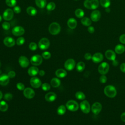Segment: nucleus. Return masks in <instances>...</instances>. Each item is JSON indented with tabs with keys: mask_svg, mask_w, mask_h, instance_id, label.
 I'll use <instances>...</instances> for the list:
<instances>
[{
	"mask_svg": "<svg viewBox=\"0 0 125 125\" xmlns=\"http://www.w3.org/2000/svg\"><path fill=\"white\" fill-rule=\"evenodd\" d=\"M0 66H1V62H0Z\"/></svg>",
	"mask_w": 125,
	"mask_h": 125,
	"instance_id": "58",
	"label": "nucleus"
},
{
	"mask_svg": "<svg viewBox=\"0 0 125 125\" xmlns=\"http://www.w3.org/2000/svg\"><path fill=\"white\" fill-rule=\"evenodd\" d=\"M118 63H119V62H118L117 60H114L112 61V64H113V65L115 66H117L118 65Z\"/></svg>",
	"mask_w": 125,
	"mask_h": 125,
	"instance_id": "54",
	"label": "nucleus"
},
{
	"mask_svg": "<svg viewBox=\"0 0 125 125\" xmlns=\"http://www.w3.org/2000/svg\"><path fill=\"white\" fill-rule=\"evenodd\" d=\"M17 88L20 90H24L25 89L24 85L21 83H18L16 85Z\"/></svg>",
	"mask_w": 125,
	"mask_h": 125,
	"instance_id": "43",
	"label": "nucleus"
},
{
	"mask_svg": "<svg viewBox=\"0 0 125 125\" xmlns=\"http://www.w3.org/2000/svg\"><path fill=\"white\" fill-rule=\"evenodd\" d=\"M66 107L71 111H76L79 108V104L76 101L71 100L67 102Z\"/></svg>",
	"mask_w": 125,
	"mask_h": 125,
	"instance_id": "4",
	"label": "nucleus"
},
{
	"mask_svg": "<svg viewBox=\"0 0 125 125\" xmlns=\"http://www.w3.org/2000/svg\"><path fill=\"white\" fill-rule=\"evenodd\" d=\"M87 30L89 33L92 34L95 32V28L92 26H89L87 28Z\"/></svg>",
	"mask_w": 125,
	"mask_h": 125,
	"instance_id": "49",
	"label": "nucleus"
},
{
	"mask_svg": "<svg viewBox=\"0 0 125 125\" xmlns=\"http://www.w3.org/2000/svg\"><path fill=\"white\" fill-rule=\"evenodd\" d=\"M104 94L109 98H114L117 95V90L116 88L111 85L106 86L104 88Z\"/></svg>",
	"mask_w": 125,
	"mask_h": 125,
	"instance_id": "1",
	"label": "nucleus"
},
{
	"mask_svg": "<svg viewBox=\"0 0 125 125\" xmlns=\"http://www.w3.org/2000/svg\"><path fill=\"white\" fill-rule=\"evenodd\" d=\"M29 48L31 50H36L37 49V44L35 42H32L29 44Z\"/></svg>",
	"mask_w": 125,
	"mask_h": 125,
	"instance_id": "39",
	"label": "nucleus"
},
{
	"mask_svg": "<svg viewBox=\"0 0 125 125\" xmlns=\"http://www.w3.org/2000/svg\"><path fill=\"white\" fill-rule=\"evenodd\" d=\"M7 75L9 77V78H13L15 77L16 73L14 71H10L8 72Z\"/></svg>",
	"mask_w": 125,
	"mask_h": 125,
	"instance_id": "48",
	"label": "nucleus"
},
{
	"mask_svg": "<svg viewBox=\"0 0 125 125\" xmlns=\"http://www.w3.org/2000/svg\"><path fill=\"white\" fill-rule=\"evenodd\" d=\"M39 69L37 67L32 66L28 69V74L30 76H35L39 73Z\"/></svg>",
	"mask_w": 125,
	"mask_h": 125,
	"instance_id": "23",
	"label": "nucleus"
},
{
	"mask_svg": "<svg viewBox=\"0 0 125 125\" xmlns=\"http://www.w3.org/2000/svg\"><path fill=\"white\" fill-rule=\"evenodd\" d=\"M125 51V47L122 44H118L115 47V53L118 54H122Z\"/></svg>",
	"mask_w": 125,
	"mask_h": 125,
	"instance_id": "26",
	"label": "nucleus"
},
{
	"mask_svg": "<svg viewBox=\"0 0 125 125\" xmlns=\"http://www.w3.org/2000/svg\"><path fill=\"white\" fill-rule=\"evenodd\" d=\"M76 65V62L74 60L72 59H69L67 60L64 63V67L67 70L70 71L73 70Z\"/></svg>",
	"mask_w": 125,
	"mask_h": 125,
	"instance_id": "11",
	"label": "nucleus"
},
{
	"mask_svg": "<svg viewBox=\"0 0 125 125\" xmlns=\"http://www.w3.org/2000/svg\"><path fill=\"white\" fill-rule=\"evenodd\" d=\"M76 98L80 100H83L85 99V94L82 91H77L75 94Z\"/></svg>",
	"mask_w": 125,
	"mask_h": 125,
	"instance_id": "34",
	"label": "nucleus"
},
{
	"mask_svg": "<svg viewBox=\"0 0 125 125\" xmlns=\"http://www.w3.org/2000/svg\"><path fill=\"white\" fill-rule=\"evenodd\" d=\"M75 14L77 18H82L84 15V12L83 9L81 8H78L75 10Z\"/></svg>",
	"mask_w": 125,
	"mask_h": 125,
	"instance_id": "31",
	"label": "nucleus"
},
{
	"mask_svg": "<svg viewBox=\"0 0 125 125\" xmlns=\"http://www.w3.org/2000/svg\"><path fill=\"white\" fill-rule=\"evenodd\" d=\"M6 4L9 7H14L17 4L16 0H5Z\"/></svg>",
	"mask_w": 125,
	"mask_h": 125,
	"instance_id": "37",
	"label": "nucleus"
},
{
	"mask_svg": "<svg viewBox=\"0 0 125 125\" xmlns=\"http://www.w3.org/2000/svg\"><path fill=\"white\" fill-rule=\"evenodd\" d=\"M14 17V11L11 8L5 9L3 13L2 17L4 20L10 21Z\"/></svg>",
	"mask_w": 125,
	"mask_h": 125,
	"instance_id": "9",
	"label": "nucleus"
},
{
	"mask_svg": "<svg viewBox=\"0 0 125 125\" xmlns=\"http://www.w3.org/2000/svg\"><path fill=\"white\" fill-rule=\"evenodd\" d=\"M109 69V65L106 62H103L98 66V72L102 75L106 74Z\"/></svg>",
	"mask_w": 125,
	"mask_h": 125,
	"instance_id": "6",
	"label": "nucleus"
},
{
	"mask_svg": "<svg viewBox=\"0 0 125 125\" xmlns=\"http://www.w3.org/2000/svg\"><path fill=\"white\" fill-rule=\"evenodd\" d=\"M50 46L49 40L46 38H42L39 42L38 46L42 50H46Z\"/></svg>",
	"mask_w": 125,
	"mask_h": 125,
	"instance_id": "5",
	"label": "nucleus"
},
{
	"mask_svg": "<svg viewBox=\"0 0 125 125\" xmlns=\"http://www.w3.org/2000/svg\"><path fill=\"white\" fill-rule=\"evenodd\" d=\"M48 31L51 35H56L60 32L61 26L57 22H52L50 23L48 27Z\"/></svg>",
	"mask_w": 125,
	"mask_h": 125,
	"instance_id": "2",
	"label": "nucleus"
},
{
	"mask_svg": "<svg viewBox=\"0 0 125 125\" xmlns=\"http://www.w3.org/2000/svg\"><path fill=\"white\" fill-rule=\"evenodd\" d=\"M56 76L60 78H63L67 75V72L63 69H58L55 72Z\"/></svg>",
	"mask_w": 125,
	"mask_h": 125,
	"instance_id": "24",
	"label": "nucleus"
},
{
	"mask_svg": "<svg viewBox=\"0 0 125 125\" xmlns=\"http://www.w3.org/2000/svg\"><path fill=\"white\" fill-rule=\"evenodd\" d=\"M105 57L109 60L113 61L116 59V53L112 50L108 49L105 52Z\"/></svg>",
	"mask_w": 125,
	"mask_h": 125,
	"instance_id": "19",
	"label": "nucleus"
},
{
	"mask_svg": "<svg viewBox=\"0 0 125 125\" xmlns=\"http://www.w3.org/2000/svg\"></svg>",
	"mask_w": 125,
	"mask_h": 125,
	"instance_id": "59",
	"label": "nucleus"
},
{
	"mask_svg": "<svg viewBox=\"0 0 125 125\" xmlns=\"http://www.w3.org/2000/svg\"><path fill=\"white\" fill-rule=\"evenodd\" d=\"M56 7V4L53 2H49L46 5V9L48 11H51L55 9Z\"/></svg>",
	"mask_w": 125,
	"mask_h": 125,
	"instance_id": "36",
	"label": "nucleus"
},
{
	"mask_svg": "<svg viewBox=\"0 0 125 125\" xmlns=\"http://www.w3.org/2000/svg\"><path fill=\"white\" fill-rule=\"evenodd\" d=\"M12 33L15 36H21L24 34L25 30L22 26H16L12 29Z\"/></svg>",
	"mask_w": 125,
	"mask_h": 125,
	"instance_id": "10",
	"label": "nucleus"
},
{
	"mask_svg": "<svg viewBox=\"0 0 125 125\" xmlns=\"http://www.w3.org/2000/svg\"><path fill=\"white\" fill-rule=\"evenodd\" d=\"M100 3L101 5L104 8H107L110 5V0H100Z\"/></svg>",
	"mask_w": 125,
	"mask_h": 125,
	"instance_id": "35",
	"label": "nucleus"
},
{
	"mask_svg": "<svg viewBox=\"0 0 125 125\" xmlns=\"http://www.w3.org/2000/svg\"><path fill=\"white\" fill-rule=\"evenodd\" d=\"M36 5L40 8H43L46 5V0H35Z\"/></svg>",
	"mask_w": 125,
	"mask_h": 125,
	"instance_id": "29",
	"label": "nucleus"
},
{
	"mask_svg": "<svg viewBox=\"0 0 125 125\" xmlns=\"http://www.w3.org/2000/svg\"><path fill=\"white\" fill-rule=\"evenodd\" d=\"M81 23L83 25L86 26H89L91 24L92 21L91 20L87 17H83L82 18L81 20Z\"/></svg>",
	"mask_w": 125,
	"mask_h": 125,
	"instance_id": "28",
	"label": "nucleus"
},
{
	"mask_svg": "<svg viewBox=\"0 0 125 125\" xmlns=\"http://www.w3.org/2000/svg\"><path fill=\"white\" fill-rule=\"evenodd\" d=\"M2 27L5 30H8L10 27V24L8 22H4L2 24Z\"/></svg>",
	"mask_w": 125,
	"mask_h": 125,
	"instance_id": "41",
	"label": "nucleus"
},
{
	"mask_svg": "<svg viewBox=\"0 0 125 125\" xmlns=\"http://www.w3.org/2000/svg\"><path fill=\"white\" fill-rule=\"evenodd\" d=\"M23 95L27 99H32L35 96V92L31 88H26L23 90Z\"/></svg>",
	"mask_w": 125,
	"mask_h": 125,
	"instance_id": "17",
	"label": "nucleus"
},
{
	"mask_svg": "<svg viewBox=\"0 0 125 125\" xmlns=\"http://www.w3.org/2000/svg\"><path fill=\"white\" fill-rule=\"evenodd\" d=\"M104 57L102 53L98 52L95 53L92 56V62L94 63H98L100 62H101L103 60Z\"/></svg>",
	"mask_w": 125,
	"mask_h": 125,
	"instance_id": "18",
	"label": "nucleus"
},
{
	"mask_svg": "<svg viewBox=\"0 0 125 125\" xmlns=\"http://www.w3.org/2000/svg\"><path fill=\"white\" fill-rule=\"evenodd\" d=\"M27 13L31 16H34L37 13V11L36 9L33 6H28L26 9Z\"/></svg>",
	"mask_w": 125,
	"mask_h": 125,
	"instance_id": "25",
	"label": "nucleus"
},
{
	"mask_svg": "<svg viewBox=\"0 0 125 125\" xmlns=\"http://www.w3.org/2000/svg\"><path fill=\"white\" fill-rule=\"evenodd\" d=\"M39 74L41 76H43L45 75V71L43 70H41L39 71Z\"/></svg>",
	"mask_w": 125,
	"mask_h": 125,
	"instance_id": "53",
	"label": "nucleus"
},
{
	"mask_svg": "<svg viewBox=\"0 0 125 125\" xmlns=\"http://www.w3.org/2000/svg\"><path fill=\"white\" fill-rule=\"evenodd\" d=\"M120 70L122 72L125 73V63H123L120 65Z\"/></svg>",
	"mask_w": 125,
	"mask_h": 125,
	"instance_id": "51",
	"label": "nucleus"
},
{
	"mask_svg": "<svg viewBox=\"0 0 125 125\" xmlns=\"http://www.w3.org/2000/svg\"><path fill=\"white\" fill-rule=\"evenodd\" d=\"M119 41L121 43L125 44V34H122L120 36Z\"/></svg>",
	"mask_w": 125,
	"mask_h": 125,
	"instance_id": "47",
	"label": "nucleus"
},
{
	"mask_svg": "<svg viewBox=\"0 0 125 125\" xmlns=\"http://www.w3.org/2000/svg\"><path fill=\"white\" fill-rule=\"evenodd\" d=\"M14 12L16 14H19L21 12V8L19 6H15L13 8Z\"/></svg>",
	"mask_w": 125,
	"mask_h": 125,
	"instance_id": "46",
	"label": "nucleus"
},
{
	"mask_svg": "<svg viewBox=\"0 0 125 125\" xmlns=\"http://www.w3.org/2000/svg\"><path fill=\"white\" fill-rule=\"evenodd\" d=\"M121 120L124 122H125V112L122 113L121 115Z\"/></svg>",
	"mask_w": 125,
	"mask_h": 125,
	"instance_id": "52",
	"label": "nucleus"
},
{
	"mask_svg": "<svg viewBox=\"0 0 125 125\" xmlns=\"http://www.w3.org/2000/svg\"><path fill=\"white\" fill-rule=\"evenodd\" d=\"M42 57L45 59H48L51 57V54L49 52L45 51L42 53Z\"/></svg>",
	"mask_w": 125,
	"mask_h": 125,
	"instance_id": "42",
	"label": "nucleus"
},
{
	"mask_svg": "<svg viewBox=\"0 0 125 125\" xmlns=\"http://www.w3.org/2000/svg\"><path fill=\"white\" fill-rule=\"evenodd\" d=\"M50 83H51V85L53 87L56 88V87H59L60 85L61 81L59 79H58L57 78H54L51 80Z\"/></svg>",
	"mask_w": 125,
	"mask_h": 125,
	"instance_id": "27",
	"label": "nucleus"
},
{
	"mask_svg": "<svg viewBox=\"0 0 125 125\" xmlns=\"http://www.w3.org/2000/svg\"><path fill=\"white\" fill-rule=\"evenodd\" d=\"M84 58L86 60H90L91 59H92L91 54L90 53H87L85 54V55H84Z\"/></svg>",
	"mask_w": 125,
	"mask_h": 125,
	"instance_id": "50",
	"label": "nucleus"
},
{
	"mask_svg": "<svg viewBox=\"0 0 125 125\" xmlns=\"http://www.w3.org/2000/svg\"><path fill=\"white\" fill-rule=\"evenodd\" d=\"M8 104L4 101L0 102V110L2 112L6 111L8 109Z\"/></svg>",
	"mask_w": 125,
	"mask_h": 125,
	"instance_id": "32",
	"label": "nucleus"
},
{
	"mask_svg": "<svg viewBox=\"0 0 125 125\" xmlns=\"http://www.w3.org/2000/svg\"><path fill=\"white\" fill-rule=\"evenodd\" d=\"M13 98V96L12 94L11 93H7L4 95V98L5 100H6V101H10Z\"/></svg>",
	"mask_w": 125,
	"mask_h": 125,
	"instance_id": "44",
	"label": "nucleus"
},
{
	"mask_svg": "<svg viewBox=\"0 0 125 125\" xmlns=\"http://www.w3.org/2000/svg\"><path fill=\"white\" fill-rule=\"evenodd\" d=\"M56 98H57V95L56 93L53 92H48L45 96V99L46 101L49 102L54 101Z\"/></svg>",
	"mask_w": 125,
	"mask_h": 125,
	"instance_id": "22",
	"label": "nucleus"
},
{
	"mask_svg": "<svg viewBox=\"0 0 125 125\" xmlns=\"http://www.w3.org/2000/svg\"><path fill=\"white\" fill-rule=\"evenodd\" d=\"M66 111L65 106L63 105H61L59 106L57 109V113L59 115H63Z\"/></svg>",
	"mask_w": 125,
	"mask_h": 125,
	"instance_id": "33",
	"label": "nucleus"
},
{
	"mask_svg": "<svg viewBox=\"0 0 125 125\" xmlns=\"http://www.w3.org/2000/svg\"><path fill=\"white\" fill-rule=\"evenodd\" d=\"M42 88L44 91H48L50 89V85L48 83H44L42 84Z\"/></svg>",
	"mask_w": 125,
	"mask_h": 125,
	"instance_id": "40",
	"label": "nucleus"
},
{
	"mask_svg": "<svg viewBox=\"0 0 125 125\" xmlns=\"http://www.w3.org/2000/svg\"><path fill=\"white\" fill-rule=\"evenodd\" d=\"M1 20H2V17H1V16L0 15V22H1Z\"/></svg>",
	"mask_w": 125,
	"mask_h": 125,
	"instance_id": "57",
	"label": "nucleus"
},
{
	"mask_svg": "<svg viewBox=\"0 0 125 125\" xmlns=\"http://www.w3.org/2000/svg\"><path fill=\"white\" fill-rule=\"evenodd\" d=\"M84 6L88 9H96L99 6L98 0H85Z\"/></svg>",
	"mask_w": 125,
	"mask_h": 125,
	"instance_id": "3",
	"label": "nucleus"
},
{
	"mask_svg": "<svg viewBox=\"0 0 125 125\" xmlns=\"http://www.w3.org/2000/svg\"><path fill=\"white\" fill-rule=\"evenodd\" d=\"M67 24L70 29H74L77 27V21L75 19L73 18H70L67 21Z\"/></svg>",
	"mask_w": 125,
	"mask_h": 125,
	"instance_id": "21",
	"label": "nucleus"
},
{
	"mask_svg": "<svg viewBox=\"0 0 125 125\" xmlns=\"http://www.w3.org/2000/svg\"><path fill=\"white\" fill-rule=\"evenodd\" d=\"M80 108L84 113H88L91 109L89 102L86 100H83L80 103Z\"/></svg>",
	"mask_w": 125,
	"mask_h": 125,
	"instance_id": "7",
	"label": "nucleus"
},
{
	"mask_svg": "<svg viewBox=\"0 0 125 125\" xmlns=\"http://www.w3.org/2000/svg\"><path fill=\"white\" fill-rule=\"evenodd\" d=\"M19 63L21 67L25 68L29 65V61L25 56H21L19 58Z\"/></svg>",
	"mask_w": 125,
	"mask_h": 125,
	"instance_id": "15",
	"label": "nucleus"
},
{
	"mask_svg": "<svg viewBox=\"0 0 125 125\" xmlns=\"http://www.w3.org/2000/svg\"><path fill=\"white\" fill-rule=\"evenodd\" d=\"M4 45L8 47H11L15 45V41L11 37H6L3 40Z\"/></svg>",
	"mask_w": 125,
	"mask_h": 125,
	"instance_id": "16",
	"label": "nucleus"
},
{
	"mask_svg": "<svg viewBox=\"0 0 125 125\" xmlns=\"http://www.w3.org/2000/svg\"><path fill=\"white\" fill-rule=\"evenodd\" d=\"M30 83L33 87L35 88H39L42 85L41 81L36 77H33L31 78L30 80Z\"/></svg>",
	"mask_w": 125,
	"mask_h": 125,
	"instance_id": "13",
	"label": "nucleus"
},
{
	"mask_svg": "<svg viewBox=\"0 0 125 125\" xmlns=\"http://www.w3.org/2000/svg\"><path fill=\"white\" fill-rule=\"evenodd\" d=\"M2 97V93L1 91L0 90V100L1 99Z\"/></svg>",
	"mask_w": 125,
	"mask_h": 125,
	"instance_id": "56",
	"label": "nucleus"
},
{
	"mask_svg": "<svg viewBox=\"0 0 125 125\" xmlns=\"http://www.w3.org/2000/svg\"><path fill=\"white\" fill-rule=\"evenodd\" d=\"M106 81H107V78L104 75H102L100 77V82L101 83H105Z\"/></svg>",
	"mask_w": 125,
	"mask_h": 125,
	"instance_id": "45",
	"label": "nucleus"
},
{
	"mask_svg": "<svg viewBox=\"0 0 125 125\" xmlns=\"http://www.w3.org/2000/svg\"><path fill=\"white\" fill-rule=\"evenodd\" d=\"M85 67V63L83 62H80L77 64L76 69L78 72H81L84 70Z\"/></svg>",
	"mask_w": 125,
	"mask_h": 125,
	"instance_id": "30",
	"label": "nucleus"
},
{
	"mask_svg": "<svg viewBox=\"0 0 125 125\" xmlns=\"http://www.w3.org/2000/svg\"><path fill=\"white\" fill-rule=\"evenodd\" d=\"M25 42V39L23 37H20L18 38L16 40V44L18 45H21Z\"/></svg>",
	"mask_w": 125,
	"mask_h": 125,
	"instance_id": "38",
	"label": "nucleus"
},
{
	"mask_svg": "<svg viewBox=\"0 0 125 125\" xmlns=\"http://www.w3.org/2000/svg\"><path fill=\"white\" fill-rule=\"evenodd\" d=\"M101 17V14L99 10H94L90 14V19L94 22L99 21Z\"/></svg>",
	"mask_w": 125,
	"mask_h": 125,
	"instance_id": "14",
	"label": "nucleus"
},
{
	"mask_svg": "<svg viewBox=\"0 0 125 125\" xmlns=\"http://www.w3.org/2000/svg\"><path fill=\"white\" fill-rule=\"evenodd\" d=\"M102 105L99 102L94 103L91 107V109L92 113L96 115L99 114V113L101 112L102 110Z\"/></svg>",
	"mask_w": 125,
	"mask_h": 125,
	"instance_id": "12",
	"label": "nucleus"
},
{
	"mask_svg": "<svg viewBox=\"0 0 125 125\" xmlns=\"http://www.w3.org/2000/svg\"><path fill=\"white\" fill-rule=\"evenodd\" d=\"M42 62V58L40 55H35L30 59L31 63L35 66L40 65Z\"/></svg>",
	"mask_w": 125,
	"mask_h": 125,
	"instance_id": "8",
	"label": "nucleus"
},
{
	"mask_svg": "<svg viewBox=\"0 0 125 125\" xmlns=\"http://www.w3.org/2000/svg\"><path fill=\"white\" fill-rule=\"evenodd\" d=\"M105 11H106V12H107V13H108V12H110V9H109L108 7L106 8V9H105Z\"/></svg>",
	"mask_w": 125,
	"mask_h": 125,
	"instance_id": "55",
	"label": "nucleus"
},
{
	"mask_svg": "<svg viewBox=\"0 0 125 125\" xmlns=\"http://www.w3.org/2000/svg\"><path fill=\"white\" fill-rule=\"evenodd\" d=\"M9 82V77L7 75L2 74L0 76V85L5 86Z\"/></svg>",
	"mask_w": 125,
	"mask_h": 125,
	"instance_id": "20",
	"label": "nucleus"
}]
</instances>
